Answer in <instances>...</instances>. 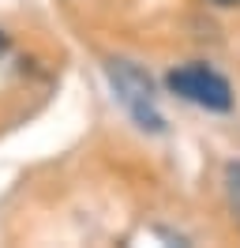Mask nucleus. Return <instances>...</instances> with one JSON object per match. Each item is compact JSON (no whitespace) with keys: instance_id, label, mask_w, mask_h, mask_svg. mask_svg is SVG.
<instances>
[{"instance_id":"nucleus-1","label":"nucleus","mask_w":240,"mask_h":248,"mask_svg":"<svg viewBox=\"0 0 240 248\" xmlns=\"http://www.w3.org/2000/svg\"><path fill=\"white\" fill-rule=\"evenodd\" d=\"M105 72H109V83H113V91H117L120 106L135 117V124L147 128V132H165V117L158 113L154 83H150L147 72L132 61H109Z\"/></svg>"},{"instance_id":"nucleus-2","label":"nucleus","mask_w":240,"mask_h":248,"mask_svg":"<svg viewBox=\"0 0 240 248\" xmlns=\"http://www.w3.org/2000/svg\"><path fill=\"white\" fill-rule=\"evenodd\" d=\"M165 87L173 94H180L184 102L203 106V109H210V113L233 109V91H229V83H225L218 72H210L207 64H184L177 72H169V76H165Z\"/></svg>"},{"instance_id":"nucleus-3","label":"nucleus","mask_w":240,"mask_h":248,"mask_svg":"<svg viewBox=\"0 0 240 248\" xmlns=\"http://www.w3.org/2000/svg\"><path fill=\"white\" fill-rule=\"evenodd\" d=\"M225 200H229V211L240 226V162H229L225 166Z\"/></svg>"},{"instance_id":"nucleus-4","label":"nucleus","mask_w":240,"mask_h":248,"mask_svg":"<svg viewBox=\"0 0 240 248\" xmlns=\"http://www.w3.org/2000/svg\"><path fill=\"white\" fill-rule=\"evenodd\" d=\"M214 8H240V0H210Z\"/></svg>"},{"instance_id":"nucleus-5","label":"nucleus","mask_w":240,"mask_h":248,"mask_svg":"<svg viewBox=\"0 0 240 248\" xmlns=\"http://www.w3.org/2000/svg\"><path fill=\"white\" fill-rule=\"evenodd\" d=\"M4 49H8V38H4V31H0V53H4Z\"/></svg>"}]
</instances>
